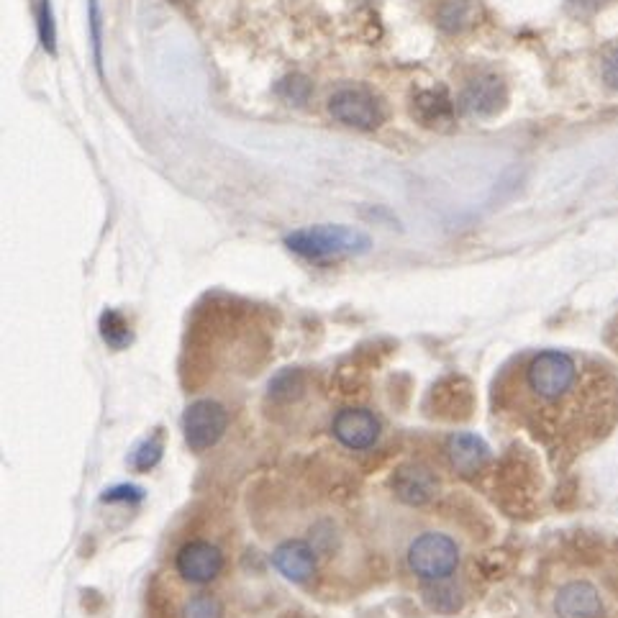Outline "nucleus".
Instances as JSON below:
<instances>
[{
	"label": "nucleus",
	"instance_id": "6ab92c4d",
	"mask_svg": "<svg viewBox=\"0 0 618 618\" xmlns=\"http://www.w3.org/2000/svg\"><path fill=\"white\" fill-rule=\"evenodd\" d=\"M295 390H301V372L298 370H285L275 377L270 383V395L277 401H288L293 398Z\"/></svg>",
	"mask_w": 618,
	"mask_h": 618
},
{
	"label": "nucleus",
	"instance_id": "1a4fd4ad",
	"mask_svg": "<svg viewBox=\"0 0 618 618\" xmlns=\"http://www.w3.org/2000/svg\"><path fill=\"white\" fill-rule=\"evenodd\" d=\"M318 549L308 539H288L272 552V565L290 583H308L316 575Z\"/></svg>",
	"mask_w": 618,
	"mask_h": 618
},
{
	"label": "nucleus",
	"instance_id": "20e7f679",
	"mask_svg": "<svg viewBox=\"0 0 618 618\" xmlns=\"http://www.w3.org/2000/svg\"><path fill=\"white\" fill-rule=\"evenodd\" d=\"M229 429V411L218 401L203 398L185 408L183 413V436L190 452H208L224 439Z\"/></svg>",
	"mask_w": 618,
	"mask_h": 618
},
{
	"label": "nucleus",
	"instance_id": "4be33fe9",
	"mask_svg": "<svg viewBox=\"0 0 618 618\" xmlns=\"http://www.w3.org/2000/svg\"><path fill=\"white\" fill-rule=\"evenodd\" d=\"M603 80L608 83V88L618 90V47L608 49V54L603 57Z\"/></svg>",
	"mask_w": 618,
	"mask_h": 618
},
{
	"label": "nucleus",
	"instance_id": "9d476101",
	"mask_svg": "<svg viewBox=\"0 0 618 618\" xmlns=\"http://www.w3.org/2000/svg\"><path fill=\"white\" fill-rule=\"evenodd\" d=\"M390 485H393L398 501H403L406 506H424V503L434 501L436 488H439L434 472L424 465H416V462L398 467Z\"/></svg>",
	"mask_w": 618,
	"mask_h": 618
},
{
	"label": "nucleus",
	"instance_id": "412c9836",
	"mask_svg": "<svg viewBox=\"0 0 618 618\" xmlns=\"http://www.w3.org/2000/svg\"><path fill=\"white\" fill-rule=\"evenodd\" d=\"M159 457H162V444H159V439H147V442L142 444V447L134 452V467L139 472H149L152 467H157Z\"/></svg>",
	"mask_w": 618,
	"mask_h": 618
},
{
	"label": "nucleus",
	"instance_id": "f8f14e48",
	"mask_svg": "<svg viewBox=\"0 0 618 618\" xmlns=\"http://www.w3.org/2000/svg\"><path fill=\"white\" fill-rule=\"evenodd\" d=\"M447 454H449V460H452L454 470L470 475V472H477L485 465V462L490 460V447L485 444L483 436L467 434V431H457V434L449 436Z\"/></svg>",
	"mask_w": 618,
	"mask_h": 618
},
{
	"label": "nucleus",
	"instance_id": "39448f33",
	"mask_svg": "<svg viewBox=\"0 0 618 618\" xmlns=\"http://www.w3.org/2000/svg\"><path fill=\"white\" fill-rule=\"evenodd\" d=\"M175 570L185 583L208 585L224 572V552L206 539H190L177 549Z\"/></svg>",
	"mask_w": 618,
	"mask_h": 618
},
{
	"label": "nucleus",
	"instance_id": "2eb2a0df",
	"mask_svg": "<svg viewBox=\"0 0 618 618\" xmlns=\"http://www.w3.org/2000/svg\"><path fill=\"white\" fill-rule=\"evenodd\" d=\"M424 601L431 611L452 616L462 608V593L454 588L449 580H439V583H429L424 588Z\"/></svg>",
	"mask_w": 618,
	"mask_h": 618
},
{
	"label": "nucleus",
	"instance_id": "6e6552de",
	"mask_svg": "<svg viewBox=\"0 0 618 618\" xmlns=\"http://www.w3.org/2000/svg\"><path fill=\"white\" fill-rule=\"evenodd\" d=\"M552 608L557 618H601L606 611L601 590L590 580H570L560 585L554 593Z\"/></svg>",
	"mask_w": 618,
	"mask_h": 618
},
{
	"label": "nucleus",
	"instance_id": "423d86ee",
	"mask_svg": "<svg viewBox=\"0 0 618 618\" xmlns=\"http://www.w3.org/2000/svg\"><path fill=\"white\" fill-rule=\"evenodd\" d=\"M329 111L336 121L354 126V129H377L385 118L383 106L377 103L375 95L360 88H344L334 93V98L329 101Z\"/></svg>",
	"mask_w": 618,
	"mask_h": 618
},
{
	"label": "nucleus",
	"instance_id": "5701e85b",
	"mask_svg": "<svg viewBox=\"0 0 618 618\" xmlns=\"http://www.w3.org/2000/svg\"><path fill=\"white\" fill-rule=\"evenodd\" d=\"M144 490L134 488V485H121V488H113L103 495V501H142Z\"/></svg>",
	"mask_w": 618,
	"mask_h": 618
},
{
	"label": "nucleus",
	"instance_id": "a211bd4d",
	"mask_svg": "<svg viewBox=\"0 0 618 618\" xmlns=\"http://www.w3.org/2000/svg\"><path fill=\"white\" fill-rule=\"evenodd\" d=\"M277 93L283 95L285 101L298 103V106H301V103L308 101V95H311V83L301 75H290L285 77L283 83L277 85Z\"/></svg>",
	"mask_w": 618,
	"mask_h": 618
},
{
	"label": "nucleus",
	"instance_id": "0eeeda50",
	"mask_svg": "<svg viewBox=\"0 0 618 618\" xmlns=\"http://www.w3.org/2000/svg\"><path fill=\"white\" fill-rule=\"evenodd\" d=\"M331 434L342 447L362 452L380 439V418L367 408H342L331 421Z\"/></svg>",
	"mask_w": 618,
	"mask_h": 618
},
{
	"label": "nucleus",
	"instance_id": "f257e3e1",
	"mask_svg": "<svg viewBox=\"0 0 618 618\" xmlns=\"http://www.w3.org/2000/svg\"><path fill=\"white\" fill-rule=\"evenodd\" d=\"M290 252L301 254L306 259H331V257H352V254L370 252V236L352 226H308L298 229L285 239Z\"/></svg>",
	"mask_w": 618,
	"mask_h": 618
},
{
	"label": "nucleus",
	"instance_id": "b1692460",
	"mask_svg": "<svg viewBox=\"0 0 618 618\" xmlns=\"http://www.w3.org/2000/svg\"><path fill=\"white\" fill-rule=\"evenodd\" d=\"M606 0H570V11L577 13V16H590L598 8L603 6Z\"/></svg>",
	"mask_w": 618,
	"mask_h": 618
},
{
	"label": "nucleus",
	"instance_id": "ddd939ff",
	"mask_svg": "<svg viewBox=\"0 0 618 618\" xmlns=\"http://www.w3.org/2000/svg\"><path fill=\"white\" fill-rule=\"evenodd\" d=\"M413 116L429 129H442L444 124L454 121L452 101H449L444 90H424L413 101Z\"/></svg>",
	"mask_w": 618,
	"mask_h": 618
},
{
	"label": "nucleus",
	"instance_id": "9b49d317",
	"mask_svg": "<svg viewBox=\"0 0 618 618\" xmlns=\"http://www.w3.org/2000/svg\"><path fill=\"white\" fill-rule=\"evenodd\" d=\"M506 85L501 77L495 75H477L465 85L460 95V103L472 116H493L506 106Z\"/></svg>",
	"mask_w": 618,
	"mask_h": 618
},
{
	"label": "nucleus",
	"instance_id": "4468645a",
	"mask_svg": "<svg viewBox=\"0 0 618 618\" xmlns=\"http://www.w3.org/2000/svg\"><path fill=\"white\" fill-rule=\"evenodd\" d=\"M477 18H480V6L475 0H444L436 11V24L449 34L467 31L477 24Z\"/></svg>",
	"mask_w": 618,
	"mask_h": 618
},
{
	"label": "nucleus",
	"instance_id": "f3484780",
	"mask_svg": "<svg viewBox=\"0 0 618 618\" xmlns=\"http://www.w3.org/2000/svg\"><path fill=\"white\" fill-rule=\"evenodd\" d=\"M183 618H224V603L211 593H198L185 603Z\"/></svg>",
	"mask_w": 618,
	"mask_h": 618
},
{
	"label": "nucleus",
	"instance_id": "aec40b11",
	"mask_svg": "<svg viewBox=\"0 0 618 618\" xmlns=\"http://www.w3.org/2000/svg\"><path fill=\"white\" fill-rule=\"evenodd\" d=\"M39 36H42V47L47 52H57V29H54L52 3L49 0L39 3Z\"/></svg>",
	"mask_w": 618,
	"mask_h": 618
},
{
	"label": "nucleus",
	"instance_id": "f03ea898",
	"mask_svg": "<svg viewBox=\"0 0 618 618\" xmlns=\"http://www.w3.org/2000/svg\"><path fill=\"white\" fill-rule=\"evenodd\" d=\"M408 570L424 583L449 580L460 567V547L449 534L442 531H424L408 547Z\"/></svg>",
	"mask_w": 618,
	"mask_h": 618
},
{
	"label": "nucleus",
	"instance_id": "dca6fc26",
	"mask_svg": "<svg viewBox=\"0 0 618 618\" xmlns=\"http://www.w3.org/2000/svg\"><path fill=\"white\" fill-rule=\"evenodd\" d=\"M101 334L103 342L111 349H126L131 344L129 321L118 311H106L101 316Z\"/></svg>",
	"mask_w": 618,
	"mask_h": 618
},
{
	"label": "nucleus",
	"instance_id": "7ed1b4c3",
	"mask_svg": "<svg viewBox=\"0 0 618 618\" xmlns=\"http://www.w3.org/2000/svg\"><path fill=\"white\" fill-rule=\"evenodd\" d=\"M577 380V362L562 349H544L526 365V388L544 403L565 398Z\"/></svg>",
	"mask_w": 618,
	"mask_h": 618
}]
</instances>
